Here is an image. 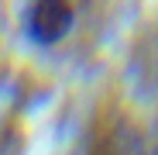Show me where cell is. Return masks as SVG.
<instances>
[{
  "instance_id": "6da1fadb",
  "label": "cell",
  "mask_w": 158,
  "mask_h": 155,
  "mask_svg": "<svg viewBox=\"0 0 158 155\" xmlns=\"http://www.w3.org/2000/svg\"><path fill=\"white\" fill-rule=\"evenodd\" d=\"M79 155H158V114L144 117L117 100L100 103L86 121Z\"/></svg>"
},
{
  "instance_id": "7a4b0ae2",
  "label": "cell",
  "mask_w": 158,
  "mask_h": 155,
  "mask_svg": "<svg viewBox=\"0 0 158 155\" xmlns=\"http://www.w3.org/2000/svg\"><path fill=\"white\" fill-rule=\"evenodd\" d=\"M76 0H24L21 7V31L35 48L48 52L59 48L76 28Z\"/></svg>"
}]
</instances>
